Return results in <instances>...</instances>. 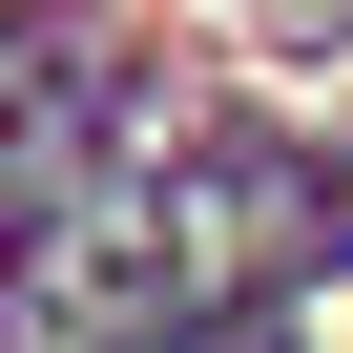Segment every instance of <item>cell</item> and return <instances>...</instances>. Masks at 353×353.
<instances>
[{"label":"cell","instance_id":"1","mask_svg":"<svg viewBox=\"0 0 353 353\" xmlns=\"http://www.w3.org/2000/svg\"><path fill=\"white\" fill-rule=\"evenodd\" d=\"M208 21H229V42H270V63H332V42H353V0H208Z\"/></svg>","mask_w":353,"mask_h":353}]
</instances>
